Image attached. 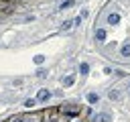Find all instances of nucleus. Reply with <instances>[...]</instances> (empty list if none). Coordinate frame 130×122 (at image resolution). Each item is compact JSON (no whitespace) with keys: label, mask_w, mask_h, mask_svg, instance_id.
Returning a JSON list of instances; mask_svg holds the SVG:
<instances>
[{"label":"nucleus","mask_w":130,"mask_h":122,"mask_svg":"<svg viewBox=\"0 0 130 122\" xmlns=\"http://www.w3.org/2000/svg\"><path fill=\"white\" fill-rule=\"evenodd\" d=\"M93 120H95V122H112V116H110L108 112H100V114H95Z\"/></svg>","instance_id":"f257e3e1"},{"label":"nucleus","mask_w":130,"mask_h":122,"mask_svg":"<svg viewBox=\"0 0 130 122\" xmlns=\"http://www.w3.org/2000/svg\"><path fill=\"white\" fill-rule=\"evenodd\" d=\"M118 22H120V14L112 12V14L108 16V24H112V26H114V24H118Z\"/></svg>","instance_id":"f03ea898"},{"label":"nucleus","mask_w":130,"mask_h":122,"mask_svg":"<svg viewBox=\"0 0 130 122\" xmlns=\"http://www.w3.org/2000/svg\"><path fill=\"white\" fill-rule=\"evenodd\" d=\"M51 98V92H47V89H41L39 92V96H37V100L39 102H45V100H49Z\"/></svg>","instance_id":"7ed1b4c3"},{"label":"nucleus","mask_w":130,"mask_h":122,"mask_svg":"<svg viewBox=\"0 0 130 122\" xmlns=\"http://www.w3.org/2000/svg\"><path fill=\"white\" fill-rule=\"evenodd\" d=\"M73 81H75V77H73V75H67V77H63V85H65V87L73 85Z\"/></svg>","instance_id":"20e7f679"},{"label":"nucleus","mask_w":130,"mask_h":122,"mask_svg":"<svg viewBox=\"0 0 130 122\" xmlns=\"http://www.w3.org/2000/svg\"><path fill=\"white\" fill-rule=\"evenodd\" d=\"M95 39L104 41V39H106V30H104V28H98V30H95Z\"/></svg>","instance_id":"39448f33"},{"label":"nucleus","mask_w":130,"mask_h":122,"mask_svg":"<svg viewBox=\"0 0 130 122\" xmlns=\"http://www.w3.org/2000/svg\"><path fill=\"white\" fill-rule=\"evenodd\" d=\"M98 100H100V96H98V94H87V102H89V104H95Z\"/></svg>","instance_id":"423d86ee"},{"label":"nucleus","mask_w":130,"mask_h":122,"mask_svg":"<svg viewBox=\"0 0 130 122\" xmlns=\"http://www.w3.org/2000/svg\"><path fill=\"white\" fill-rule=\"evenodd\" d=\"M122 57H130V45H122Z\"/></svg>","instance_id":"0eeeda50"},{"label":"nucleus","mask_w":130,"mask_h":122,"mask_svg":"<svg viewBox=\"0 0 130 122\" xmlns=\"http://www.w3.org/2000/svg\"><path fill=\"white\" fill-rule=\"evenodd\" d=\"M79 71H81V75H85V73L89 71V65H87V63H81V65H79Z\"/></svg>","instance_id":"6e6552de"},{"label":"nucleus","mask_w":130,"mask_h":122,"mask_svg":"<svg viewBox=\"0 0 130 122\" xmlns=\"http://www.w3.org/2000/svg\"><path fill=\"white\" fill-rule=\"evenodd\" d=\"M108 96H110V100H120V92H116V89H112Z\"/></svg>","instance_id":"1a4fd4ad"},{"label":"nucleus","mask_w":130,"mask_h":122,"mask_svg":"<svg viewBox=\"0 0 130 122\" xmlns=\"http://www.w3.org/2000/svg\"><path fill=\"white\" fill-rule=\"evenodd\" d=\"M35 104H37V100H26V102H24V106H26V108H32Z\"/></svg>","instance_id":"9d476101"},{"label":"nucleus","mask_w":130,"mask_h":122,"mask_svg":"<svg viewBox=\"0 0 130 122\" xmlns=\"http://www.w3.org/2000/svg\"><path fill=\"white\" fill-rule=\"evenodd\" d=\"M71 4H73V0H65V2L61 4V8H67V6H71Z\"/></svg>","instance_id":"9b49d317"},{"label":"nucleus","mask_w":130,"mask_h":122,"mask_svg":"<svg viewBox=\"0 0 130 122\" xmlns=\"http://www.w3.org/2000/svg\"><path fill=\"white\" fill-rule=\"evenodd\" d=\"M71 26H73V22H71V20H67V22H63V28H71Z\"/></svg>","instance_id":"f8f14e48"},{"label":"nucleus","mask_w":130,"mask_h":122,"mask_svg":"<svg viewBox=\"0 0 130 122\" xmlns=\"http://www.w3.org/2000/svg\"><path fill=\"white\" fill-rule=\"evenodd\" d=\"M35 61H37V63H43V61H45V57H43V55H39V57H35Z\"/></svg>","instance_id":"ddd939ff"},{"label":"nucleus","mask_w":130,"mask_h":122,"mask_svg":"<svg viewBox=\"0 0 130 122\" xmlns=\"http://www.w3.org/2000/svg\"><path fill=\"white\" fill-rule=\"evenodd\" d=\"M10 122H22V120H16V118H14V120H10Z\"/></svg>","instance_id":"4468645a"},{"label":"nucleus","mask_w":130,"mask_h":122,"mask_svg":"<svg viewBox=\"0 0 130 122\" xmlns=\"http://www.w3.org/2000/svg\"><path fill=\"white\" fill-rule=\"evenodd\" d=\"M128 92H130V85H128Z\"/></svg>","instance_id":"2eb2a0df"}]
</instances>
